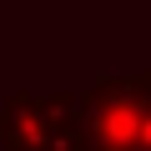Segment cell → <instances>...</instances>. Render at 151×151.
Segmentation results:
<instances>
[{"label":"cell","mask_w":151,"mask_h":151,"mask_svg":"<svg viewBox=\"0 0 151 151\" xmlns=\"http://www.w3.org/2000/svg\"><path fill=\"white\" fill-rule=\"evenodd\" d=\"M86 96L91 111V151H131L141 131V111L151 101V70L141 76H101Z\"/></svg>","instance_id":"obj_2"},{"label":"cell","mask_w":151,"mask_h":151,"mask_svg":"<svg viewBox=\"0 0 151 151\" xmlns=\"http://www.w3.org/2000/svg\"><path fill=\"white\" fill-rule=\"evenodd\" d=\"M131 151H151V101H146V111H141V131H136V146Z\"/></svg>","instance_id":"obj_3"},{"label":"cell","mask_w":151,"mask_h":151,"mask_svg":"<svg viewBox=\"0 0 151 151\" xmlns=\"http://www.w3.org/2000/svg\"><path fill=\"white\" fill-rule=\"evenodd\" d=\"M0 146L5 151H91V111L86 96L15 91L0 106Z\"/></svg>","instance_id":"obj_1"}]
</instances>
